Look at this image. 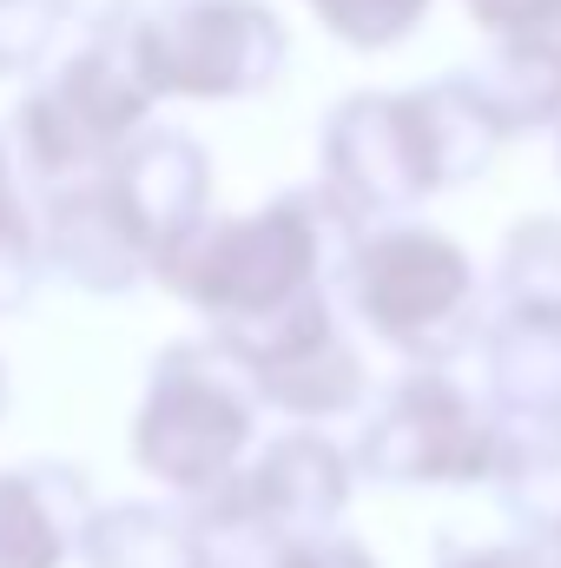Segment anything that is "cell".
Returning <instances> with one entry per match:
<instances>
[{
  "label": "cell",
  "mask_w": 561,
  "mask_h": 568,
  "mask_svg": "<svg viewBox=\"0 0 561 568\" xmlns=\"http://www.w3.org/2000/svg\"><path fill=\"white\" fill-rule=\"evenodd\" d=\"M357 245L364 232L324 199V185H304L238 219H198L178 245H165L152 278L212 317V344L252 351L337 304Z\"/></svg>",
  "instance_id": "cell-1"
},
{
  "label": "cell",
  "mask_w": 561,
  "mask_h": 568,
  "mask_svg": "<svg viewBox=\"0 0 561 568\" xmlns=\"http://www.w3.org/2000/svg\"><path fill=\"white\" fill-rule=\"evenodd\" d=\"M502 140V120L469 73L410 93H350L324 120V199L370 239L410 225L429 192L469 185Z\"/></svg>",
  "instance_id": "cell-2"
},
{
  "label": "cell",
  "mask_w": 561,
  "mask_h": 568,
  "mask_svg": "<svg viewBox=\"0 0 561 568\" xmlns=\"http://www.w3.org/2000/svg\"><path fill=\"white\" fill-rule=\"evenodd\" d=\"M152 126V87L140 80L126 40H86L47 80L27 87L13 113V159L40 185V199L93 185L120 165V152Z\"/></svg>",
  "instance_id": "cell-3"
},
{
  "label": "cell",
  "mask_w": 561,
  "mask_h": 568,
  "mask_svg": "<svg viewBox=\"0 0 561 568\" xmlns=\"http://www.w3.org/2000/svg\"><path fill=\"white\" fill-rule=\"evenodd\" d=\"M258 404H265L258 384L245 377V364L225 344L185 337L152 364L145 404L133 417V456L145 476L198 503L245 469Z\"/></svg>",
  "instance_id": "cell-4"
},
{
  "label": "cell",
  "mask_w": 561,
  "mask_h": 568,
  "mask_svg": "<svg viewBox=\"0 0 561 568\" xmlns=\"http://www.w3.org/2000/svg\"><path fill=\"white\" fill-rule=\"evenodd\" d=\"M344 297L417 371H442L482 331V284H476L469 252L456 239L417 225V219L390 225V232H370L350 252Z\"/></svg>",
  "instance_id": "cell-5"
},
{
  "label": "cell",
  "mask_w": 561,
  "mask_h": 568,
  "mask_svg": "<svg viewBox=\"0 0 561 568\" xmlns=\"http://www.w3.org/2000/svg\"><path fill=\"white\" fill-rule=\"evenodd\" d=\"M120 40L152 100H245L290 60L284 20L265 0H159Z\"/></svg>",
  "instance_id": "cell-6"
},
{
  "label": "cell",
  "mask_w": 561,
  "mask_h": 568,
  "mask_svg": "<svg viewBox=\"0 0 561 568\" xmlns=\"http://www.w3.org/2000/svg\"><path fill=\"white\" fill-rule=\"evenodd\" d=\"M509 449V424L476 404L449 371H410L370 410L357 436V469L377 483H496Z\"/></svg>",
  "instance_id": "cell-7"
},
{
  "label": "cell",
  "mask_w": 561,
  "mask_h": 568,
  "mask_svg": "<svg viewBox=\"0 0 561 568\" xmlns=\"http://www.w3.org/2000/svg\"><path fill=\"white\" fill-rule=\"evenodd\" d=\"M232 483L278 542H324L337 529V516L350 509L357 456L337 449L324 429H284L278 443H265Z\"/></svg>",
  "instance_id": "cell-8"
},
{
  "label": "cell",
  "mask_w": 561,
  "mask_h": 568,
  "mask_svg": "<svg viewBox=\"0 0 561 568\" xmlns=\"http://www.w3.org/2000/svg\"><path fill=\"white\" fill-rule=\"evenodd\" d=\"M40 245L60 278H73L80 291H100V297L133 291L145 272H159L152 239L133 225V212L120 205V192L106 179L40 199Z\"/></svg>",
  "instance_id": "cell-9"
},
{
  "label": "cell",
  "mask_w": 561,
  "mask_h": 568,
  "mask_svg": "<svg viewBox=\"0 0 561 568\" xmlns=\"http://www.w3.org/2000/svg\"><path fill=\"white\" fill-rule=\"evenodd\" d=\"M106 185L120 192V205L133 212L152 252L165 258V245H178L205 212V192H212V159L205 145L178 126H145L140 140L120 152V165L106 172Z\"/></svg>",
  "instance_id": "cell-10"
},
{
  "label": "cell",
  "mask_w": 561,
  "mask_h": 568,
  "mask_svg": "<svg viewBox=\"0 0 561 568\" xmlns=\"http://www.w3.org/2000/svg\"><path fill=\"white\" fill-rule=\"evenodd\" d=\"M86 469L20 463L0 469V568H60L93 529Z\"/></svg>",
  "instance_id": "cell-11"
},
{
  "label": "cell",
  "mask_w": 561,
  "mask_h": 568,
  "mask_svg": "<svg viewBox=\"0 0 561 568\" xmlns=\"http://www.w3.org/2000/svg\"><path fill=\"white\" fill-rule=\"evenodd\" d=\"M482 377L509 429H561V311H502L482 331Z\"/></svg>",
  "instance_id": "cell-12"
},
{
  "label": "cell",
  "mask_w": 561,
  "mask_h": 568,
  "mask_svg": "<svg viewBox=\"0 0 561 568\" xmlns=\"http://www.w3.org/2000/svg\"><path fill=\"white\" fill-rule=\"evenodd\" d=\"M502 133H542L561 126V0L536 7L509 33H496L482 67H462Z\"/></svg>",
  "instance_id": "cell-13"
},
{
  "label": "cell",
  "mask_w": 561,
  "mask_h": 568,
  "mask_svg": "<svg viewBox=\"0 0 561 568\" xmlns=\"http://www.w3.org/2000/svg\"><path fill=\"white\" fill-rule=\"evenodd\" d=\"M245 377L258 384L265 404H278L290 417H337V410H350V404L364 397V384H370L357 344L344 337V317H330V324L290 337L284 351L258 357Z\"/></svg>",
  "instance_id": "cell-14"
},
{
  "label": "cell",
  "mask_w": 561,
  "mask_h": 568,
  "mask_svg": "<svg viewBox=\"0 0 561 568\" xmlns=\"http://www.w3.org/2000/svg\"><path fill=\"white\" fill-rule=\"evenodd\" d=\"M80 562L86 568H212L192 516L185 509H159V503L100 509L86 542H80Z\"/></svg>",
  "instance_id": "cell-15"
},
{
  "label": "cell",
  "mask_w": 561,
  "mask_h": 568,
  "mask_svg": "<svg viewBox=\"0 0 561 568\" xmlns=\"http://www.w3.org/2000/svg\"><path fill=\"white\" fill-rule=\"evenodd\" d=\"M496 496L502 509L536 529V536H561V429H509L502 469H496Z\"/></svg>",
  "instance_id": "cell-16"
},
{
  "label": "cell",
  "mask_w": 561,
  "mask_h": 568,
  "mask_svg": "<svg viewBox=\"0 0 561 568\" xmlns=\"http://www.w3.org/2000/svg\"><path fill=\"white\" fill-rule=\"evenodd\" d=\"M496 297L509 311H561V219H522L496 258Z\"/></svg>",
  "instance_id": "cell-17"
},
{
  "label": "cell",
  "mask_w": 561,
  "mask_h": 568,
  "mask_svg": "<svg viewBox=\"0 0 561 568\" xmlns=\"http://www.w3.org/2000/svg\"><path fill=\"white\" fill-rule=\"evenodd\" d=\"M40 265H47V245H40V225L20 199V159L0 140V317L33 297Z\"/></svg>",
  "instance_id": "cell-18"
},
{
  "label": "cell",
  "mask_w": 561,
  "mask_h": 568,
  "mask_svg": "<svg viewBox=\"0 0 561 568\" xmlns=\"http://www.w3.org/2000/svg\"><path fill=\"white\" fill-rule=\"evenodd\" d=\"M310 7L350 47H390V40H404L417 27L429 0H310Z\"/></svg>",
  "instance_id": "cell-19"
},
{
  "label": "cell",
  "mask_w": 561,
  "mask_h": 568,
  "mask_svg": "<svg viewBox=\"0 0 561 568\" xmlns=\"http://www.w3.org/2000/svg\"><path fill=\"white\" fill-rule=\"evenodd\" d=\"M60 27V0H0V73H33L53 53Z\"/></svg>",
  "instance_id": "cell-20"
},
{
  "label": "cell",
  "mask_w": 561,
  "mask_h": 568,
  "mask_svg": "<svg viewBox=\"0 0 561 568\" xmlns=\"http://www.w3.org/2000/svg\"><path fill=\"white\" fill-rule=\"evenodd\" d=\"M272 568H377V562H370L364 542H350V536H324V542H297V549H284Z\"/></svg>",
  "instance_id": "cell-21"
},
{
  "label": "cell",
  "mask_w": 561,
  "mask_h": 568,
  "mask_svg": "<svg viewBox=\"0 0 561 568\" xmlns=\"http://www.w3.org/2000/svg\"><path fill=\"white\" fill-rule=\"evenodd\" d=\"M436 568H555V556L536 542H489V549H449Z\"/></svg>",
  "instance_id": "cell-22"
},
{
  "label": "cell",
  "mask_w": 561,
  "mask_h": 568,
  "mask_svg": "<svg viewBox=\"0 0 561 568\" xmlns=\"http://www.w3.org/2000/svg\"><path fill=\"white\" fill-rule=\"evenodd\" d=\"M60 13L67 27H86L93 40H113L133 27V0H60Z\"/></svg>",
  "instance_id": "cell-23"
},
{
  "label": "cell",
  "mask_w": 561,
  "mask_h": 568,
  "mask_svg": "<svg viewBox=\"0 0 561 568\" xmlns=\"http://www.w3.org/2000/svg\"><path fill=\"white\" fill-rule=\"evenodd\" d=\"M536 7H549V0H469V13H476V27L496 40V33H509L516 20H529Z\"/></svg>",
  "instance_id": "cell-24"
},
{
  "label": "cell",
  "mask_w": 561,
  "mask_h": 568,
  "mask_svg": "<svg viewBox=\"0 0 561 568\" xmlns=\"http://www.w3.org/2000/svg\"><path fill=\"white\" fill-rule=\"evenodd\" d=\"M0 410H7V364H0Z\"/></svg>",
  "instance_id": "cell-25"
},
{
  "label": "cell",
  "mask_w": 561,
  "mask_h": 568,
  "mask_svg": "<svg viewBox=\"0 0 561 568\" xmlns=\"http://www.w3.org/2000/svg\"><path fill=\"white\" fill-rule=\"evenodd\" d=\"M549 556H555V568H561V536H555V542H549Z\"/></svg>",
  "instance_id": "cell-26"
},
{
  "label": "cell",
  "mask_w": 561,
  "mask_h": 568,
  "mask_svg": "<svg viewBox=\"0 0 561 568\" xmlns=\"http://www.w3.org/2000/svg\"><path fill=\"white\" fill-rule=\"evenodd\" d=\"M555 159H561V126H555Z\"/></svg>",
  "instance_id": "cell-27"
}]
</instances>
